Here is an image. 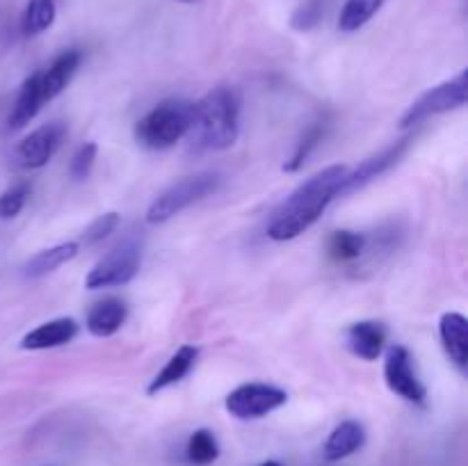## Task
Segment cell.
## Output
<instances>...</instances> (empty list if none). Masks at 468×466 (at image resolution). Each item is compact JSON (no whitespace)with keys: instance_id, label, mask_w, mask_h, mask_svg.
Listing matches in <instances>:
<instances>
[{"instance_id":"obj_16","label":"cell","mask_w":468,"mask_h":466,"mask_svg":"<svg viewBox=\"0 0 468 466\" xmlns=\"http://www.w3.org/2000/svg\"><path fill=\"white\" fill-rule=\"evenodd\" d=\"M44 94H41V76L39 73H32L30 78H26L18 90L16 101L12 105V112H9V131H18V128H26L32 119L39 114L41 105H44Z\"/></svg>"},{"instance_id":"obj_13","label":"cell","mask_w":468,"mask_h":466,"mask_svg":"<svg viewBox=\"0 0 468 466\" xmlns=\"http://www.w3.org/2000/svg\"><path fill=\"white\" fill-rule=\"evenodd\" d=\"M80 62H82L80 50L69 48V50H64V53H59L58 58L53 59V64H50L44 73H39L41 94H44V101L58 99V96L67 90L69 82H71L73 76H76Z\"/></svg>"},{"instance_id":"obj_15","label":"cell","mask_w":468,"mask_h":466,"mask_svg":"<svg viewBox=\"0 0 468 466\" xmlns=\"http://www.w3.org/2000/svg\"><path fill=\"white\" fill-rule=\"evenodd\" d=\"M128 318V306L117 297H108V300L99 302L87 313V332L96 338H108L122 329V324Z\"/></svg>"},{"instance_id":"obj_30","label":"cell","mask_w":468,"mask_h":466,"mask_svg":"<svg viewBox=\"0 0 468 466\" xmlns=\"http://www.w3.org/2000/svg\"><path fill=\"white\" fill-rule=\"evenodd\" d=\"M178 3H186V5H195V3H199V0H178Z\"/></svg>"},{"instance_id":"obj_4","label":"cell","mask_w":468,"mask_h":466,"mask_svg":"<svg viewBox=\"0 0 468 466\" xmlns=\"http://www.w3.org/2000/svg\"><path fill=\"white\" fill-rule=\"evenodd\" d=\"M222 185V176L215 172H201L195 176H187L183 181L174 183L165 192H160L154 199V204L146 210V222L149 224H165L186 208H190L197 201L206 199Z\"/></svg>"},{"instance_id":"obj_24","label":"cell","mask_w":468,"mask_h":466,"mask_svg":"<svg viewBox=\"0 0 468 466\" xmlns=\"http://www.w3.org/2000/svg\"><path fill=\"white\" fill-rule=\"evenodd\" d=\"M324 131H327V126H324L323 122L314 123V126L304 132V137L297 142L295 154L286 160V164H283V172H300V169L304 167L306 160H309V155L314 154V151L318 149L320 142H323Z\"/></svg>"},{"instance_id":"obj_11","label":"cell","mask_w":468,"mask_h":466,"mask_svg":"<svg viewBox=\"0 0 468 466\" xmlns=\"http://www.w3.org/2000/svg\"><path fill=\"white\" fill-rule=\"evenodd\" d=\"M439 336H441L448 359L455 364L460 373H464L468 365V320L457 311L443 313L439 323Z\"/></svg>"},{"instance_id":"obj_25","label":"cell","mask_w":468,"mask_h":466,"mask_svg":"<svg viewBox=\"0 0 468 466\" xmlns=\"http://www.w3.org/2000/svg\"><path fill=\"white\" fill-rule=\"evenodd\" d=\"M32 185L30 183H16L9 190L0 195V219H14L26 206L27 196H30Z\"/></svg>"},{"instance_id":"obj_2","label":"cell","mask_w":468,"mask_h":466,"mask_svg":"<svg viewBox=\"0 0 468 466\" xmlns=\"http://www.w3.org/2000/svg\"><path fill=\"white\" fill-rule=\"evenodd\" d=\"M242 94L233 85H218L195 103L192 144L199 151H224L240 135Z\"/></svg>"},{"instance_id":"obj_29","label":"cell","mask_w":468,"mask_h":466,"mask_svg":"<svg viewBox=\"0 0 468 466\" xmlns=\"http://www.w3.org/2000/svg\"><path fill=\"white\" fill-rule=\"evenodd\" d=\"M261 466H283V464H279V461H274V460H268V461H263Z\"/></svg>"},{"instance_id":"obj_27","label":"cell","mask_w":468,"mask_h":466,"mask_svg":"<svg viewBox=\"0 0 468 466\" xmlns=\"http://www.w3.org/2000/svg\"><path fill=\"white\" fill-rule=\"evenodd\" d=\"M96 154H99L96 142H85V144L76 151V155L71 158V164H69V174H71L73 181H85V178L90 176L96 163Z\"/></svg>"},{"instance_id":"obj_23","label":"cell","mask_w":468,"mask_h":466,"mask_svg":"<svg viewBox=\"0 0 468 466\" xmlns=\"http://www.w3.org/2000/svg\"><path fill=\"white\" fill-rule=\"evenodd\" d=\"M187 461L195 466H208L219 457V443L210 429H197L187 439Z\"/></svg>"},{"instance_id":"obj_20","label":"cell","mask_w":468,"mask_h":466,"mask_svg":"<svg viewBox=\"0 0 468 466\" xmlns=\"http://www.w3.org/2000/svg\"><path fill=\"white\" fill-rule=\"evenodd\" d=\"M55 0H30L21 18V30L26 37H37L55 23Z\"/></svg>"},{"instance_id":"obj_9","label":"cell","mask_w":468,"mask_h":466,"mask_svg":"<svg viewBox=\"0 0 468 466\" xmlns=\"http://www.w3.org/2000/svg\"><path fill=\"white\" fill-rule=\"evenodd\" d=\"M64 137H67V128L59 122L39 126L37 131H32L30 135L23 137V140L18 142V164H21L23 169H41L44 164H48V160L53 158L55 151L59 149Z\"/></svg>"},{"instance_id":"obj_6","label":"cell","mask_w":468,"mask_h":466,"mask_svg":"<svg viewBox=\"0 0 468 466\" xmlns=\"http://www.w3.org/2000/svg\"><path fill=\"white\" fill-rule=\"evenodd\" d=\"M142 265L140 247L135 242H122L112 251L103 256L90 274L85 277V288L90 291H103V288L126 286L137 277Z\"/></svg>"},{"instance_id":"obj_3","label":"cell","mask_w":468,"mask_h":466,"mask_svg":"<svg viewBox=\"0 0 468 466\" xmlns=\"http://www.w3.org/2000/svg\"><path fill=\"white\" fill-rule=\"evenodd\" d=\"M192 122H195L192 101H163L135 123V140L146 149H172L183 137L190 135Z\"/></svg>"},{"instance_id":"obj_22","label":"cell","mask_w":468,"mask_h":466,"mask_svg":"<svg viewBox=\"0 0 468 466\" xmlns=\"http://www.w3.org/2000/svg\"><path fill=\"white\" fill-rule=\"evenodd\" d=\"M366 245H368V238L366 233L356 231H336L329 238V256L334 260H341V263H350V260H356L366 251Z\"/></svg>"},{"instance_id":"obj_21","label":"cell","mask_w":468,"mask_h":466,"mask_svg":"<svg viewBox=\"0 0 468 466\" xmlns=\"http://www.w3.org/2000/svg\"><path fill=\"white\" fill-rule=\"evenodd\" d=\"M384 3L387 0H346L338 16V27L343 32H356L382 9Z\"/></svg>"},{"instance_id":"obj_7","label":"cell","mask_w":468,"mask_h":466,"mask_svg":"<svg viewBox=\"0 0 468 466\" xmlns=\"http://www.w3.org/2000/svg\"><path fill=\"white\" fill-rule=\"evenodd\" d=\"M288 402V393L272 384H242L227 396V411L240 420L263 418Z\"/></svg>"},{"instance_id":"obj_8","label":"cell","mask_w":468,"mask_h":466,"mask_svg":"<svg viewBox=\"0 0 468 466\" xmlns=\"http://www.w3.org/2000/svg\"><path fill=\"white\" fill-rule=\"evenodd\" d=\"M384 379H387V387L407 402L420 405L428 396V388L423 387L411 364L410 350L402 345L388 347L387 359H384Z\"/></svg>"},{"instance_id":"obj_1","label":"cell","mask_w":468,"mask_h":466,"mask_svg":"<svg viewBox=\"0 0 468 466\" xmlns=\"http://www.w3.org/2000/svg\"><path fill=\"white\" fill-rule=\"evenodd\" d=\"M347 174L346 164H332L323 172L314 174L309 181L302 183L277 210L268 227V236L277 242L292 240L309 231L334 199H338V187Z\"/></svg>"},{"instance_id":"obj_26","label":"cell","mask_w":468,"mask_h":466,"mask_svg":"<svg viewBox=\"0 0 468 466\" xmlns=\"http://www.w3.org/2000/svg\"><path fill=\"white\" fill-rule=\"evenodd\" d=\"M323 0H306V3H302L300 7L292 12L291 27L297 32L314 30V27L323 21Z\"/></svg>"},{"instance_id":"obj_17","label":"cell","mask_w":468,"mask_h":466,"mask_svg":"<svg viewBox=\"0 0 468 466\" xmlns=\"http://www.w3.org/2000/svg\"><path fill=\"white\" fill-rule=\"evenodd\" d=\"M366 443V429L359 420H343L341 425L334 428L329 434L327 443H324V460L327 461H341L346 457L355 455L361 446Z\"/></svg>"},{"instance_id":"obj_10","label":"cell","mask_w":468,"mask_h":466,"mask_svg":"<svg viewBox=\"0 0 468 466\" xmlns=\"http://www.w3.org/2000/svg\"><path fill=\"white\" fill-rule=\"evenodd\" d=\"M410 142H411L410 137H405V140H398L396 144L387 146V149L379 151L378 155H370V158L364 160L359 167L347 169V174L343 176L341 187H338V196L352 195V192L366 187L370 181H375V178L382 176V174H387L388 169H391L393 164H398V160L405 155V151L410 149Z\"/></svg>"},{"instance_id":"obj_19","label":"cell","mask_w":468,"mask_h":466,"mask_svg":"<svg viewBox=\"0 0 468 466\" xmlns=\"http://www.w3.org/2000/svg\"><path fill=\"white\" fill-rule=\"evenodd\" d=\"M78 251H80V242H62V245L37 251V254L27 260L26 268H23V274H26L27 279L46 277V274L55 272V270L62 268L64 263L76 259Z\"/></svg>"},{"instance_id":"obj_5","label":"cell","mask_w":468,"mask_h":466,"mask_svg":"<svg viewBox=\"0 0 468 466\" xmlns=\"http://www.w3.org/2000/svg\"><path fill=\"white\" fill-rule=\"evenodd\" d=\"M466 101H468V73L462 71L460 76H455L452 80L441 82V85L432 87V90L425 91L423 96H419V99L407 108V112L402 114L400 126L411 128L430 117H437V114L464 108Z\"/></svg>"},{"instance_id":"obj_28","label":"cell","mask_w":468,"mask_h":466,"mask_svg":"<svg viewBox=\"0 0 468 466\" xmlns=\"http://www.w3.org/2000/svg\"><path fill=\"white\" fill-rule=\"evenodd\" d=\"M119 227V215L117 213H105L101 217H96L90 227L82 231V245L91 247V245H99L103 242L110 233L117 231Z\"/></svg>"},{"instance_id":"obj_18","label":"cell","mask_w":468,"mask_h":466,"mask_svg":"<svg viewBox=\"0 0 468 466\" xmlns=\"http://www.w3.org/2000/svg\"><path fill=\"white\" fill-rule=\"evenodd\" d=\"M197 356H199V350H197L195 345L178 347V350L172 355V359L165 364V368L160 370L154 379H151L146 393H149V396H155V393L165 391V388H169L172 384L181 382L183 377H187V375H190V370L195 368Z\"/></svg>"},{"instance_id":"obj_12","label":"cell","mask_w":468,"mask_h":466,"mask_svg":"<svg viewBox=\"0 0 468 466\" xmlns=\"http://www.w3.org/2000/svg\"><path fill=\"white\" fill-rule=\"evenodd\" d=\"M346 343L352 355L364 361H375L387 345V327L382 323H373V320L355 323L346 332Z\"/></svg>"},{"instance_id":"obj_14","label":"cell","mask_w":468,"mask_h":466,"mask_svg":"<svg viewBox=\"0 0 468 466\" xmlns=\"http://www.w3.org/2000/svg\"><path fill=\"white\" fill-rule=\"evenodd\" d=\"M78 336V323L73 318H58L50 323L39 324L26 334L21 341L23 350H50V347H59L71 343Z\"/></svg>"}]
</instances>
